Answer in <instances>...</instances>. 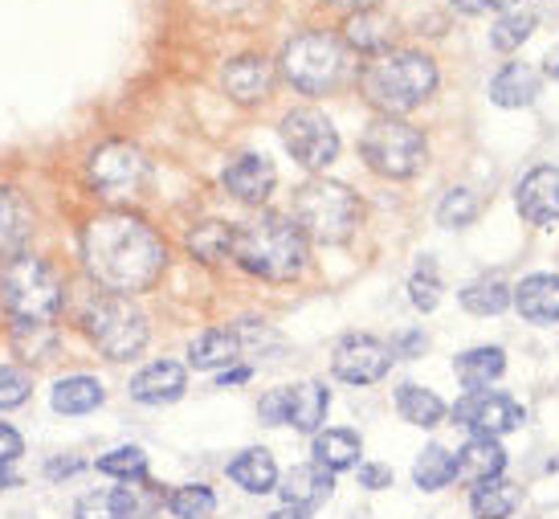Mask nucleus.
<instances>
[{
	"instance_id": "nucleus-25",
	"label": "nucleus",
	"mask_w": 559,
	"mask_h": 519,
	"mask_svg": "<svg viewBox=\"0 0 559 519\" xmlns=\"http://www.w3.org/2000/svg\"><path fill=\"white\" fill-rule=\"evenodd\" d=\"M392 33H396V25H392L380 9H359V13H352V21H347L343 42L356 46L359 54H376V58H380V54H389Z\"/></svg>"
},
{
	"instance_id": "nucleus-39",
	"label": "nucleus",
	"mask_w": 559,
	"mask_h": 519,
	"mask_svg": "<svg viewBox=\"0 0 559 519\" xmlns=\"http://www.w3.org/2000/svg\"><path fill=\"white\" fill-rule=\"evenodd\" d=\"M531 30H535V13H507V16H498L495 30H490V46L502 49V54H511V49H519L523 42H527Z\"/></svg>"
},
{
	"instance_id": "nucleus-19",
	"label": "nucleus",
	"mask_w": 559,
	"mask_h": 519,
	"mask_svg": "<svg viewBox=\"0 0 559 519\" xmlns=\"http://www.w3.org/2000/svg\"><path fill=\"white\" fill-rule=\"evenodd\" d=\"M511 303L531 323H556L559 319V274H531L511 291Z\"/></svg>"
},
{
	"instance_id": "nucleus-10",
	"label": "nucleus",
	"mask_w": 559,
	"mask_h": 519,
	"mask_svg": "<svg viewBox=\"0 0 559 519\" xmlns=\"http://www.w3.org/2000/svg\"><path fill=\"white\" fill-rule=\"evenodd\" d=\"M282 140L290 148V156H295L302 168H311V173L331 168L335 156H340V131H335V123L326 119L323 110H314V107L290 110V115L282 119Z\"/></svg>"
},
{
	"instance_id": "nucleus-43",
	"label": "nucleus",
	"mask_w": 559,
	"mask_h": 519,
	"mask_svg": "<svg viewBox=\"0 0 559 519\" xmlns=\"http://www.w3.org/2000/svg\"><path fill=\"white\" fill-rule=\"evenodd\" d=\"M356 479H359V487L384 491V487H392V467H380V462H359Z\"/></svg>"
},
{
	"instance_id": "nucleus-48",
	"label": "nucleus",
	"mask_w": 559,
	"mask_h": 519,
	"mask_svg": "<svg viewBox=\"0 0 559 519\" xmlns=\"http://www.w3.org/2000/svg\"><path fill=\"white\" fill-rule=\"evenodd\" d=\"M79 467H82V462H74V458H70V462H53V467H49V474L58 479V474H74Z\"/></svg>"
},
{
	"instance_id": "nucleus-24",
	"label": "nucleus",
	"mask_w": 559,
	"mask_h": 519,
	"mask_svg": "<svg viewBox=\"0 0 559 519\" xmlns=\"http://www.w3.org/2000/svg\"><path fill=\"white\" fill-rule=\"evenodd\" d=\"M229 479H234L237 487H246L249 495H265V491H278V462L270 450H241V455L225 467Z\"/></svg>"
},
{
	"instance_id": "nucleus-7",
	"label": "nucleus",
	"mask_w": 559,
	"mask_h": 519,
	"mask_svg": "<svg viewBox=\"0 0 559 519\" xmlns=\"http://www.w3.org/2000/svg\"><path fill=\"white\" fill-rule=\"evenodd\" d=\"M359 156L368 160V168L389 180H404V176L420 173V164L429 156L425 135L413 123H404L396 115H380L368 123L364 140H359Z\"/></svg>"
},
{
	"instance_id": "nucleus-52",
	"label": "nucleus",
	"mask_w": 559,
	"mask_h": 519,
	"mask_svg": "<svg viewBox=\"0 0 559 519\" xmlns=\"http://www.w3.org/2000/svg\"><path fill=\"white\" fill-rule=\"evenodd\" d=\"M453 4H457L462 13H478V4H474V0H453Z\"/></svg>"
},
{
	"instance_id": "nucleus-29",
	"label": "nucleus",
	"mask_w": 559,
	"mask_h": 519,
	"mask_svg": "<svg viewBox=\"0 0 559 519\" xmlns=\"http://www.w3.org/2000/svg\"><path fill=\"white\" fill-rule=\"evenodd\" d=\"M359 450H364V441H359L356 429H326V434H314V462L326 467L331 474L356 467Z\"/></svg>"
},
{
	"instance_id": "nucleus-41",
	"label": "nucleus",
	"mask_w": 559,
	"mask_h": 519,
	"mask_svg": "<svg viewBox=\"0 0 559 519\" xmlns=\"http://www.w3.org/2000/svg\"><path fill=\"white\" fill-rule=\"evenodd\" d=\"M408 299H413V307L417 311H433L437 303H441V279H437V267L425 258L417 267V274H413V283H408Z\"/></svg>"
},
{
	"instance_id": "nucleus-12",
	"label": "nucleus",
	"mask_w": 559,
	"mask_h": 519,
	"mask_svg": "<svg viewBox=\"0 0 559 519\" xmlns=\"http://www.w3.org/2000/svg\"><path fill=\"white\" fill-rule=\"evenodd\" d=\"M392 347L372 340V335H347L340 347H335V377L347 380V385H376V380L389 377L392 368Z\"/></svg>"
},
{
	"instance_id": "nucleus-47",
	"label": "nucleus",
	"mask_w": 559,
	"mask_h": 519,
	"mask_svg": "<svg viewBox=\"0 0 559 519\" xmlns=\"http://www.w3.org/2000/svg\"><path fill=\"white\" fill-rule=\"evenodd\" d=\"M265 519H311V516H307L302 507H290V504H286V507H278L274 516H265Z\"/></svg>"
},
{
	"instance_id": "nucleus-40",
	"label": "nucleus",
	"mask_w": 559,
	"mask_h": 519,
	"mask_svg": "<svg viewBox=\"0 0 559 519\" xmlns=\"http://www.w3.org/2000/svg\"><path fill=\"white\" fill-rule=\"evenodd\" d=\"M33 393V377L16 364H0V413L25 405Z\"/></svg>"
},
{
	"instance_id": "nucleus-33",
	"label": "nucleus",
	"mask_w": 559,
	"mask_h": 519,
	"mask_svg": "<svg viewBox=\"0 0 559 519\" xmlns=\"http://www.w3.org/2000/svg\"><path fill=\"white\" fill-rule=\"evenodd\" d=\"M413 479H417L420 491L450 487L453 479H457V458H453L445 446H425L417 458V467H413Z\"/></svg>"
},
{
	"instance_id": "nucleus-38",
	"label": "nucleus",
	"mask_w": 559,
	"mask_h": 519,
	"mask_svg": "<svg viewBox=\"0 0 559 519\" xmlns=\"http://www.w3.org/2000/svg\"><path fill=\"white\" fill-rule=\"evenodd\" d=\"M474 217H478V197L469 189H450L445 201L437 205V221L445 229H466V225H474Z\"/></svg>"
},
{
	"instance_id": "nucleus-21",
	"label": "nucleus",
	"mask_w": 559,
	"mask_h": 519,
	"mask_svg": "<svg viewBox=\"0 0 559 519\" xmlns=\"http://www.w3.org/2000/svg\"><path fill=\"white\" fill-rule=\"evenodd\" d=\"M107 401V389H103V380L86 377H62L53 385V393H49V405L53 413H66V417H82V413H94L98 405Z\"/></svg>"
},
{
	"instance_id": "nucleus-20",
	"label": "nucleus",
	"mask_w": 559,
	"mask_h": 519,
	"mask_svg": "<svg viewBox=\"0 0 559 519\" xmlns=\"http://www.w3.org/2000/svg\"><path fill=\"white\" fill-rule=\"evenodd\" d=\"M331 487H335V479H331V471L326 467H319V462H302V467H295V471L282 479V499L290 507H302V511H311V507H319L331 495Z\"/></svg>"
},
{
	"instance_id": "nucleus-22",
	"label": "nucleus",
	"mask_w": 559,
	"mask_h": 519,
	"mask_svg": "<svg viewBox=\"0 0 559 519\" xmlns=\"http://www.w3.org/2000/svg\"><path fill=\"white\" fill-rule=\"evenodd\" d=\"M502 471H507V450L498 446V438L474 434L457 455V479H466V483H486V479H498Z\"/></svg>"
},
{
	"instance_id": "nucleus-51",
	"label": "nucleus",
	"mask_w": 559,
	"mask_h": 519,
	"mask_svg": "<svg viewBox=\"0 0 559 519\" xmlns=\"http://www.w3.org/2000/svg\"><path fill=\"white\" fill-rule=\"evenodd\" d=\"M331 4H352V9H376L380 0H331Z\"/></svg>"
},
{
	"instance_id": "nucleus-32",
	"label": "nucleus",
	"mask_w": 559,
	"mask_h": 519,
	"mask_svg": "<svg viewBox=\"0 0 559 519\" xmlns=\"http://www.w3.org/2000/svg\"><path fill=\"white\" fill-rule=\"evenodd\" d=\"M9 344L21 361H46L58 344V331H53V323H41V319H13Z\"/></svg>"
},
{
	"instance_id": "nucleus-30",
	"label": "nucleus",
	"mask_w": 559,
	"mask_h": 519,
	"mask_svg": "<svg viewBox=\"0 0 559 519\" xmlns=\"http://www.w3.org/2000/svg\"><path fill=\"white\" fill-rule=\"evenodd\" d=\"M519 487L507 483L502 474L498 479H486V483H474V495H469V507L478 519H507L519 507Z\"/></svg>"
},
{
	"instance_id": "nucleus-42",
	"label": "nucleus",
	"mask_w": 559,
	"mask_h": 519,
	"mask_svg": "<svg viewBox=\"0 0 559 519\" xmlns=\"http://www.w3.org/2000/svg\"><path fill=\"white\" fill-rule=\"evenodd\" d=\"M258 413H262L265 425H286V417H290V389H270L262 397Z\"/></svg>"
},
{
	"instance_id": "nucleus-28",
	"label": "nucleus",
	"mask_w": 559,
	"mask_h": 519,
	"mask_svg": "<svg viewBox=\"0 0 559 519\" xmlns=\"http://www.w3.org/2000/svg\"><path fill=\"white\" fill-rule=\"evenodd\" d=\"M535 95H539V74L523 62L502 66L490 82V98L498 107H527V103H535Z\"/></svg>"
},
{
	"instance_id": "nucleus-50",
	"label": "nucleus",
	"mask_w": 559,
	"mask_h": 519,
	"mask_svg": "<svg viewBox=\"0 0 559 519\" xmlns=\"http://www.w3.org/2000/svg\"><path fill=\"white\" fill-rule=\"evenodd\" d=\"M16 483H21V479H16L13 471H9V467H0V491H9V487H16Z\"/></svg>"
},
{
	"instance_id": "nucleus-1",
	"label": "nucleus",
	"mask_w": 559,
	"mask_h": 519,
	"mask_svg": "<svg viewBox=\"0 0 559 519\" xmlns=\"http://www.w3.org/2000/svg\"><path fill=\"white\" fill-rule=\"evenodd\" d=\"M82 258L103 291L131 299L159 283V274L168 267V246L143 217L98 213L82 234Z\"/></svg>"
},
{
	"instance_id": "nucleus-3",
	"label": "nucleus",
	"mask_w": 559,
	"mask_h": 519,
	"mask_svg": "<svg viewBox=\"0 0 559 519\" xmlns=\"http://www.w3.org/2000/svg\"><path fill=\"white\" fill-rule=\"evenodd\" d=\"M359 91L384 115H404V110L420 107L437 91V66L433 58L413 54V49L380 54L376 62L359 70Z\"/></svg>"
},
{
	"instance_id": "nucleus-23",
	"label": "nucleus",
	"mask_w": 559,
	"mask_h": 519,
	"mask_svg": "<svg viewBox=\"0 0 559 519\" xmlns=\"http://www.w3.org/2000/svg\"><path fill=\"white\" fill-rule=\"evenodd\" d=\"M237 356H241V340L225 328L201 331V335L188 344V364H192L197 373H217V368H229Z\"/></svg>"
},
{
	"instance_id": "nucleus-31",
	"label": "nucleus",
	"mask_w": 559,
	"mask_h": 519,
	"mask_svg": "<svg viewBox=\"0 0 559 519\" xmlns=\"http://www.w3.org/2000/svg\"><path fill=\"white\" fill-rule=\"evenodd\" d=\"M396 410L408 425H420V429H429V425H441L445 417V401L433 393V389H420V385H401L396 389Z\"/></svg>"
},
{
	"instance_id": "nucleus-46",
	"label": "nucleus",
	"mask_w": 559,
	"mask_h": 519,
	"mask_svg": "<svg viewBox=\"0 0 559 519\" xmlns=\"http://www.w3.org/2000/svg\"><path fill=\"white\" fill-rule=\"evenodd\" d=\"M249 380V368H234V373H221V389H229V385H241Z\"/></svg>"
},
{
	"instance_id": "nucleus-45",
	"label": "nucleus",
	"mask_w": 559,
	"mask_h": 519,
	"mask_svg": "<svg viewBox=\"0 0 559 519\" xmlns=\"http://www.w3.org/2000/svg\"><path fill=\"white\" fill-rule=\"evenodd\" d=\"M425 347H429L425 331H401V335L392 340V356H404V361H413V356H420Z\"/></svg>"
},
{
	"instance_id": "nucleus-11",
	"label": "nucleus",
	"mask_w": 559,
	"mask_h": 519,
	"mask_svg": "<svg viewBox=\"0 0 559 519\" xmlns=\"http://www.w3.org/2000/svg\"><path fill=\"white\" fill-rule=\"evenodd\" d=\"M453 422L466 425L469 434H481V438H498V434H511L527 422V413L519 401H511L507 393H466L457 405H453Z\"/></svg>"
},
{
	"instance_id": "nucleus-13",
	"label": "nucleus",
	"mask_w": 559,
	"mask_h": 519,
	"mask_svg": "<svg viewBox=\"0 0 559 519\" xmlns=\"http://www.w3.org/2000/svg\"><path fill=\"white\" fill-rule=\"evenodd\" d=\"M159 507V495L147 487H110L82 495L74 507V519H152Z\"/></svg>"
},
{
	"instance_id": "nucleus-36",
	"label": "nucleus",
	"mask_w": 559,
	"mask_h": 519,
	"mask_svg": "<svg viewBox=\"0 0 559 519\" xmlns=\"http://www.w3.org/2000/svg\"><path fill=\"white\" fill-rule=\"evenodd\" d=\"M462 307L469 315H498L511 307V286L502 283V279H478V283H469L462 291Z\"/></svg>"
},
{
	"instance_id": "nucleus-18",
	"label": "nucleus",
	"mask_w": 559,
	"mask_h": 519,
	"mask_svg": "<svg viewBox=\"0 0 559 519\" xmlns=\"http://www.w3.org/2000/svg\"><path fill=\"white\" fill-rule=\"evenodd\" d=\"M188 389V373L176 361H156L131 377V397L140 405H171Z\"/></svg>"
},
{
	"instance_id": "nucleus-4",
	"label": "nucleus",
	"mask_w": 559,
	"mask_h": 519,
	"mask_svg": "<svg viewBox=\"0 0 559 519\" xmlns=\"http://www.w3.org/2000/svg\"><path fill=\"white\" fill-rule=\"evenodd\" d=\"M0 303L9 307L13 319H41L53 323V315L62 311V279L37 253H16L0 270Z\"/></svg>"
},
{
	"instance_id": "nucleus-44",
	"label": "nucleus",
	"mask_w": 559,
	"mask_h": 519,
	"mask_svg": "<svg viewBox=\"0 0 559 519\" xmlns=\"http://www.w3.org/2000/svg\"><path fill=\"white\" fill-rule=\"evenodd\" d=\"M21 455H25V441H21V434H16L13 425L0 422V467H13Z\"/></svg>"
},
{
	"instance_id": "nucleus-15",
	"label": "nucleus",
	"mask_w": 559,
	"mask_h": 519,
	"mask_svg": "<svg viewBox=\"0 0 559 519\" xmlns=\"http://www.w3.org/2000/svg\"><path fill=\"white\" fill-rule=\"evenodd\" d=\"M33 229H37V213L29 197L13 185H0V258H16L29 250Z\"/></svg>"
},
{
	"instance_id": "nucleus-37",
	"label": "nucleus",
	"mask_w": 559,
	"mask_h": 519,
	"mask_svg": "<svg viewBox=\"0 0 559 519\" xmlns=\"http://www.w3.org/2000/svg\"><path fill=\"white\" fill-rule=\"evenodd\" d=\"M103 474L110 479H123V483H140L143 474H147V455H143L140 446H115L110 455H103L94 462Z\"/></svg>"
},
{
	"instance_id": "nucleus-6",
	"label": "nucleus",
	"mask_w": 559,
	"mask_h": 519,
	"mask_svg": "<svg viewBox=\"0 0 559 519\" xmlns=\"http://www.w3.org/2000/svg\"><path fill=\"white\" fill-rule=\"evenodd\" d=\"M282 74L302 95H326L347 74V46L335 33L323 30L298 33L295 42L282 49Z\"/></svg>"
},
{
	"instance_id": "nucleus-35",
	"label": "nucleus",
	"mask_w": 559,
	"mask_h": 519,
	"mask_svg": "<svg viewBox=\"0 0 559 519\" xmlns=\"http://www.w3.org/2000/svg\"><path fill=\"white\" fill-rule=\"evenodd\" d=\"M164 504H168V511L176 519H213L217 495H213V487H204V483H188V487L168 491Z\"/></svg>"
},
{
	"instance_id": "nucleus-5",
	"label": "nucleus",
	"mask_w": 559,
	"mask_h": 519,
	"mask_svg": "<svg viewBox=\"0 0 559 519\" xmlns=\"http://www.w3.org/2000/svg\"><path fill=\"white\" fill-rule=\"evenodd\" d=\"M295 225L302 229V237L340 246L359 225L356 192L335 180H307L302 189H295Z\"/></svg>"
},
{
	"instance_id": "nucleus-14",
	"label": "nucleus",
	"mask_w": 559,
	"mask_h": 519,
	"mask_svg": "<svg viewBox=\"0 0 559 519\" xmlns=\"http://www.w3.org/2000/svg\"><path fill=\"white\" fill-rule=\"evenodd\" d=\"M514 205L531 225H556L559 221V168L544 164L519 180L514 189Z\"/></svg>"
},
{
	"instance_id": "nucleus-9",
	"label": "nucleus",
	"mask_w": 559,
	"mask_h": 519,
	"mask_svg": "<svg viewBox=\"0 0 559 519\" xmlns=\"http://www.w3.org/2000/svg\"><path fill=\"white\" fill-rule=\"evenodd\" d=\"M86 180L103 201H131L147 185V156L127 140L98 143L86 160Z\"/></svg>"
},
{
	"instance_id": "nucleus-27",
	"label": "nucleus",
	"mask_w": 559,
	"mask_h": 519,
	"mask_svg": "<svg viewBox=\"0 0 559 519\" xmlns=\"http://www.w3.org/2000/svg\"><path fill=\"white\" fill-rule=\"evenodd\" d=\"M453 373H457V380L466 385L469 393H478V389H486L490 380L507 373V352L502 347H469L453 361Z\"/></svg>"
},
{
	"instance_id": "nucleus-49",
	"label": "nucleus",
	"mask_w": 559,
	"mask_h": 519,
	"mask_svg": "<svg viewBox=\"0 0 559 519\" xmlns=\"http://www.w3.org/2000/svg\"><path fill=\"white\" fill-rule=\"evenodd\" d=\"M478 4V13H486V9H511L514 0H474Z\"/></svg>"
},
{
	"instance_id": "nucleus-16",
	"label": "nucleus",
	"mask_w": 559,
	"mask_h": 519,
	"mask_svg": "<svg viewBox=\"0 0 559 519\" xmlns=\"http://www.w3.org/2000/svg\"><path fill=\"white\" fill-rule=\"evenodd\" d=\"M274 185H278V173H274L270 156H258V152H246L225 168V189L246 205H262L274 192Z\"/></svg>"
},
{
	"instance_id": "nucleus-34",
	"label": "nucleus",
	"mask_w": 559,
	"mask_h": 519,
	"mask_svg": "<svg viewBox=\"0 0 559 519\" xmlns=\"http://www.w3.org/2000/svg\"><path fill=\"white\" fill-rule=\"evenodd\" d=\"M234 234L237 229H229L225 221H204V225H197L188 234V250H192V258H201V262L213 267V262L234 253Z\"/></svg>"
},
{
	"instance_id": "nucleus-17",
	"label": "nucleus",
	"mask_w": 559,
	"mask_h": 519,
	"mask_svg": "<svg viewBox=\"0 0 559 519\" xmlns=\"http://www.w3.org/2000/svg\"><path fill=\"white\" fill-rule=\"evenodd\" d=\"M225 91L234 103L241 107H253V103H265L270 98V86H274V66L258 58V54H246V58H234L225 66Z\"/></svg>"
},
{
	"instance_id": "nucleus-2",
	"label": "nucleus",
	"mask_w": 559,
	"mask_h": 519,
	"mask_svg": "<svg viewBox=\"0 0 559 519\" xmlns=\"http://www.w3.org/2000/svg\"><path fill=\"white\" fill-rule=\"evenodd\" d=\"M234 258L237 267L270 279V283H290L298 270L307 267V237L295 221L278 213H262L234 234Z\"/></svg>"
},
{
	"instance_id": "nucleus-26",
	"label": "nucleus",
	"mask_w": 559,
	"mask_h": 519,
	"mask_svg": "<svg viewBox=\"0 0 559 519\" xmlns=\"http://www.w3.org/2000/svg\"><path fill=\"white\" fill-rule=\"evenodd\" d=\"M326 410H331V393L319 380H302V385H290V417L286 425H295L302 434H319Z\"/></svg>"
},
{
	"instance_id": "nucleus-8",
	"label": "nucleus",
	"mask_w": 559,
	"mask_h": 519,
	"mask_svg": "<svg viewBox=\"0 0 559 519\" xmlns=\"http://www.w3.org/2000/svg\"><path fill=\"white\" fill-rule=\"evenodd\" d=\"M86 331H91L94 347L115 364L135 361L143 347H147V335H152L147 315L127 299V295H103L98 303H91Z\"/></svg>"
}]
</instances>
